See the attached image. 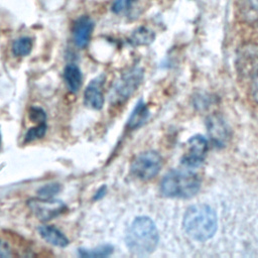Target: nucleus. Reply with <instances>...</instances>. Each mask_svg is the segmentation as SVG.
Segmentation results:
<instances>
[{
  "label": "nucleus",
  "instance_id": "2",
  "mask_svg": "<svg viewBox=\"0 0 258 258\" xmlns=\"http://www.w3.org/2000/svg\"><path fill=\"white\" fill-rule=\"evenodd\" d=\"M126 245L135 254H149L157 246L158 232L148 217L136 218L126 233Z\"/></svg>",
  "mask_w": 258,
  "mask_h": 258
},
{
  "label": "nucleus",
  "instance_id": "24",
  "mask_svg": "<svg viewBox=\"0 0 258 258\" xmlns=\"http://www.w3.org/2000/svg\"><path fill=\"white\" fill-rule=\"evenodd\" d=\"M252 96H253L254 100L258 103V76L256 77L255 81L253 82V86H252Z\"/></svg>",
  "mask_w": 258,
  "mask_h": 258
},
{
  "label": "nucleus",
  "instance_id": "26",
  "mask_svg": "<svg viewBox=\"0 0 258 258\" xmlns=\"http://www.w3.org/2000/svg\"><path fill=\"white\" fill-rule=\"evenodd\" d=\"M0 145H1V133H0Z\"/></svg>",
  "mask_w": 258,
  "mask_h": 258
},
{
  "label": "nucleus",
  "instance_id": "15",
  "mask_svg": "<svg viewBox=\"0 0 258 258\" xmlns=\"http://www.w3.org/2000/svg\"><path fill=\"white\" fill-rule=\"evenodd\" d=\"M149 115V111L146 107V105L142 102V101H139L134 110L132 111V114L128 120V127L131 128V129H135L139 126H141L147 119Z\"/></svg>",
  "mask_w": 258,
  "mask_h": 258
},
{
  "label": "nucleus",
  "instance_id": "14",
  "mask_svg": "<svg viewBox=\"0 0 258 258\" xmlns=\"http://www.w3.org/2000/svg\"><path fill=\"white\" fill-rule=\"evenodd\" d=\"M209 134L216 144H223L226 141L227 129L218 117H213L209 120Z\"/></svg>",
  "mask_w": 258,
  "mask_h": 258
},
{
  "label": "nucleus",
  "instance_id": "6",
  "mask_svg": "<svg viewBox=\"0 0 258 258\" xmlns=\"http://www.w3.org/2000/svg\"><path fill=\"white\" fill-rule=\"evenodd\" d=\"M208 149L207 139L201 135L192 136L187 141V151L185 152L181 163L187 167L199 166L206 155Z\"/></svg>",
  "mask_w": 258,
  "mask_h": 258
},
{
  "label": "nucleus",
  "instance_id": "16",
  "mask_svg": "<svg viewBox=\"0 0 258 258\" xmlns=\"http://www.w3.org/2000/svg\"><path fill=\"white\" fill-rule=\"evenodd\" d=\"M154 39V33L146 27L137 28L131 35L129 41L133 45L149 44Z\"/></svg>",
  "mask_w": 258,
  "mask_h": 258
},
{
  "label": "nucleus",
  "instance_id": "10",
  "mask_svg": "<svg viewBox=\"0 0 258 258\" xmlns=\"http://www.w3.org/2000/svg\"><path fill=\"white\" fill-rule=\"evenodd\" d=\"M237 66L240 72L245 75L253 74L258 71V47L249 45L241 50L238 56Z\"/></svg>",
  "mask_w": 258,
  "mask_h": 258
},
{
  "label": "nucleus",
  "instance_id": "11",
  "mask_svg": "<svg viewBox=\"0 0 258 258\" xmlns=\"http://www.w3.org/2000/svg\"><path fill=\"white\" fill-rule=\"evenodd\" d=\"M237 8L242 21L250 25H258V0H239Z\"/></svg>",
  "mask_w": 258,
  "mask_h": 258
},
{
  "label": "nucleus",
  "instance_id": "12",
  "mask_svg": "<svg viewBox=\"0 0 258 258\" xmlns=\"http://www.w3.org/2000/svg\"><path fill=\"white\" fill-rule=\"evenodd\" d=\"M38 233L43 240L51 245L57 247H66L69 245L68 238L53 226L42 225L38 228Z\"/></svg>",
  "mask_w": 258,
  "mask_h": 258
},
{
  "label": "nucleus",
  "instance_id": "4",
  "mask_svg": "<svg viewBox=\"0 0 258 258\" xmlns=\"http://www.w3.org/2000/svg\"><path fill=\"white\" fill-rule=\"evenodd\" d=\"M162 165L161 156L155 151H145L137 155L132 164V174L142 180H148L154 177Z\"/></svg>",
  "mask_w": 258,
  "mask_h": 258
},
{
  "label": "nucleus",
  "instance_id": "3",
  "mask_svg": "<svg viewBox=\"0 0 258 258\" xmlns=\"http://www.w3.org/2000/svg\"><path fill=\"white\" fill-rule=\"evenodd\" d=\"M201 179L189 169H174L169 171L160 183L161 194L168 198L187 199L194 197L200 189Z\"/></svg>",
  "mask_w": 258,
  "mask_h": 258
},
{
  "label": "nucleus",
  "instance_id": "9",
  "mask_svg": "<svg viewBox=\"0 0 258 258\" xmlns=\"http://www.w3.org/2000/svg\"><path fill=\"white\" fill-rule=\"evenodd\" d=\"M94 29V22L89 16L79 17L73 27V37L77 46L85 47L91 38Z\"/></svg>",
  "mask_w": 258,
  "mask_h": 258
},
{
  "label": "nucleus",
  "instance_id": "7",
  "mask_svg": "<svg viewBox=\"0 0 258 258\" xmlns=\"http://www.w3.org/2000/svg\"><path fill=\"white\" fill-rule=\"evenodd\" d=\"M142 76L143 73L141 69H133L127 72L125 75H123L117 84L115 89L116 95H118V97L121 99L129 98L139 86L142 80Z\"/></svg>",
  "mask_w": 258,
  "mask_h": 258
},
{
  "label": "nucleus",
  "instance_id": "17",
  "mask_svg": "<svg viewBox=\"0 0 258 258\" xmlns=\"http://www.w3.org/2000/svg\"><path fill=\"white\" fill-rule=\"evenodd\" d=\"M33 41L28 36H23L16 39L12 44V52L16 56H25L30 53Z\"/></svg>",
  "mask_w": 258,
  "mask_h": 258
},
{
  "label": "nucleus",
  "instance_id": "21",
  "mask_svg": "<svg viewBox=\"0 0 258 258\" xmlns=\"http://www.w3.org/2000/svg\"><path fill=\"white\" fill-rule=\"evenodd\" d=\"M29 119L37 124L40 123H45V119H46V115L44 113V111L38 107H31L29 109Z\"/></svg>",
  "mask_w": 258,
  "mask_h": 258
},
{
  "label": "nucleus",
  "instance_id": "20",
  "mask_svg": "<svg viewBox=\"0 0 258 258\" xmlns=\"http://www.w3.org/2000/svg\"><path fill=\"white\" fill-rule=\"evenodd\" d=\"M60 189L59 184L57 183H49L41 186L38 189V196L39 198H44V199H50L54 195H56Z\"/></svg>",
  "mask_w": 258,
  "mask_h": 258
},
{
  "label": "nucleus",
  "instance_id": "1",
  "mask_svg": "<svg viewBox=\"0 0 258 258\" xmlns=\"http://www.w3.org/2000/svg\"><path fill=\"white\" fill-rule=\"evenodd\" d=\"M183 228L195 240L207 241L217 231V216L211 207L198 204L189 207L183 217Z\"/></svg>",
  "mask_w": 258,
  "mask_h": 258
},
{
  "label": "nucleus",
  "instance_id": "8",
  "mask_svg": "<svg viewBox=\"0 0 258 258\" xmlns=\"http://www.w3.org/2000/svg\"><path fill=\"white\" fill-rule=\"evenodd\" d=\"M104 84V77L99 76L92 80L87 86L84 92V103L87 107L99 110L104 105V95L102 92V87Z\"/></svg>",
  "mask_w": 258,
  "mask_h": 258
},
{
  "label": "nucleus",
  "instance_id": "22",
  "mask_svg": "<svg viewBox=\"0 0 258 258\" xmlns=\"http://www.w3.org/2000/svg\"><path fill=\"white\" fill-rule=\"evenodd\" d=\"M134 1L136 0H115L112 5V11L114 13H121L122 11L128 9Z\"/></svg>",
  "mask_w": 258,
  "mask_h": 258
},
{
  "label": "nucleus",
  "instance_id": "19",
  "mask_svg": "<svg viewBox=\"0 0 258 258\" xmlns=\"http://www.w3.org/2000/svg\"><path fill=\"white\" fill-rule=\"evenodd\" d=\"M46 132V125L45 123H40V124H37L36 126L30 128L25 136H24V141L25 142H31V141H34L36 139H40L44 136Z\"/></svg>",
  "mask_w": 258,
  "mask_h": 258
},
{
  "label": "nucleus",
  "instance_id": "5",
  "mask_svg": "<svg viewBox=\"0 0 258 258\" xmlns=\"http://www.w3.org/2000/svg\"><path fill=\"white\" fill-rule=\"evenodd\" d=\"M28 207L34 216L43 222L61 215L67 210V207L62 202L53 200L52 198L32 199L28 201Z\"/></svg>",
  "mask_w": 258,
  "mask_h": 258
},
{
  "label": "nucleus",
  "instance_id": "25",
  "mask_svg": "<svg viewBox=\"0 0 258 258\" xmlns=\"http://www.w3.org/2000/svg\"><path fill=\"white\" fill-rule=\"evenodd\" d=\"M105 190H106V187H105V186H103L102 188H100V189L97 191V195L95 196V199H100V197H103Z\"/></svg>",
  "mask_w": 258,
  "mask_h": 258
},
{
  "label": "nucleus",
  "instance_id": "18",
  "mask_svg": "<svg viewBox=\"0 0 258 258\" xmlns=\"http://www.w3.org/2000/svg\"><path fill=\"white\" fill-rule=\"evenodd\" d=\"M113 252L111 245L99 246L95 249H80L79 254L83 257H105Z\"/></svg>",
  "mask_w": 258,
  "mask_h": 258
},
{
  "label": "nucleus",
  "instance_id": "13",
  "mask_svg": "<svg viewBox=\"0 0 258 258\" xmlns=\"http://www.w3.org/2000/svg\"><path fill=\"white\" fill-rule=\"evenodd\" d=\"M63 78L68 89L72 93H76L82 86V73L78 66L70 63L64 68Z\"/></svg>",
  "mask_w": 258,
  "mask_h": 258
},
{
  "label": "nucleus",
  "instance_id": "23",
  "mask_svg": "<svg viewBox=\"0 0 258 258\" xmlns=\"http://www.w3.org/2000/svg\"><path fill=\"white\" fill-rule=\"evenodd\" d=\"M13 253L10 245L6 241L0 239V257H11Z\"/></svg>",
  "mask_w": 258,
  "mask_h": 258
}]
</instances>
